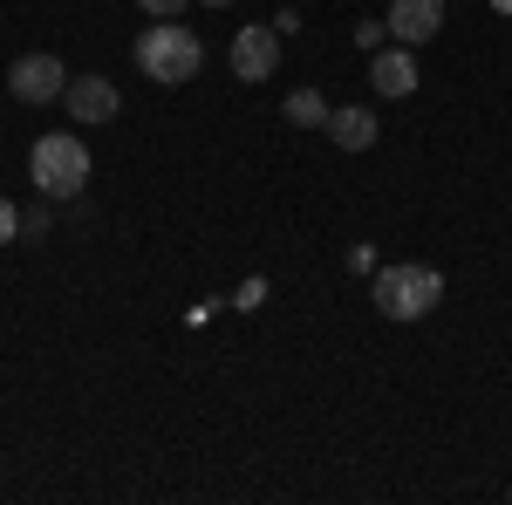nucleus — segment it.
<instances>
[{"mask_svg": "<svg viewBox=\"0 0 512 505\" xmlns=\"http://www.w3.org/2000/svg\"><path fill=\"white\" fill-rule=\"evenodd\" d=\"M28 178H35L48 198H76L82 185H89V144H82L76 130H48V137H35Z\"/></svg>", "mask_w": 512, "mask_h": 505, "instance_id": "f257e3e1", "label": "nucleus"}, {"mask_svg": "<svg viewBox=\"0 0 512 505\" xmlns=\"http://www.w3.org/2000/svg\"><path fill=\"white\" fill-rule=\"evenodd\" d=\"M198 62H205V41L185 28V21H158L137 35V69L151 82H192Z\"/></svg>", "mask_w": 512, "mask_h": 505, "instance_id": "f03ea898", "label": "nucleus"}, {"mask_svg": "<svg viewBox=\"0 0 512 505\" xmlns=\"http://www.w3.org/2000/svg\"><path fill=\"white\" fill-rule=\"evenodd\" d=\"M369 294H376V308L390 314V321H424V314L444 301V273L437 267H376V280H369Z\"/></svg>", "mask_w": 512, "mask_h": 505, "instance_id": "7ed1b4c3", "label": "nucleus"}, {"mask_svg": "<svg viewBox=\"0 0 512 505\" xmlns=\"http://www.w3.org/2000/svg\"><path fill=\"white\" fill-rule=\"evenodd\" d=\"M7 89H14V103H55V96L69 89V69H62L55 55H21V62L7 69Z\"/></svg>", "mask_w": 512, "mask_h": 505, "instance_id": "20e7f679", "label": "nucleus"}, {"mask_svg": "<svg viewBox=\"0 0 512 505\" xmlns=\"http://www.w3.org/2000/svg\"><path fill=\"white\" fill-rule=\"evenodd\" d=\"M274 69H280V28H239L233 35V76L267 82Z\"/></svg>", "mask_w": 512, "mask_h": 505, "instance_id": "39448f33", "label": "nucleus"}, {"mask_svg": "<svg viewBox=\"0 0 512 505\" xmlns=\"http://www.w3.org/2000/svg\"><path fill=\"white\" fill-rule=\"evenodd\" d=\"M62 103H69L76 123H110L117 117V82L110 76H76L69 89H62Z\"/></svg>", "mask_w": 512, "mask_h": 505, "instance_id": "423d86ee", "label": "nucleus"}, {"mask_svg": "<svg viewBox=\"0 0 512 505\" xmlns=\"http://www.w3.org/2000/svg\"><path fill=\"white\" fill-rule=\"evenodd\" d=\"M444 28V0H390V35L403 48H417V41H431Z\"/></svg>", "mask_w": 512, "mask_h": 505, "instance_id": "0eeeda50", "label": "nucleus"}, {"mask_svg": "<svg viewBox=\"0 0 512 505\" xmlns=\"http://www.w3.org/2000/svg\"><path fill=\"white\" fill-rule=\"evenodd\" d=\"M369 82H376L383 96H410V89H417V62H410V48L376 55V62H369Z\"/></svg>", "mask_w": 512, "mask_h": 505, "instance_id": "6e6552de", "label": "nucleus"}, {"mask_svg": "<svg viewBox=\"0 0 512 505\" xmlns=\"http://www.w3.org/2000/svg\"><path fill=\"white\" fill-rule=\"evenodd\" d=\"M328 137H335L342 151H369V144H376V117H369V110H328Z\"/></svg>", "mask_w": 512, "mask_h": 505, "instance_id": "1a4fd4ad", "label": "nucleus"}, {"mask_svg": "<svg viewBox=\"0 0 512 505\" xmlns=\"http://www.w3.org/2000/svg\"><path fill=\"white\" fill-rule=\"evenodd\" d=\"M287 123H328V103H321L315 89H294L287 96Z\"/></svg>", "mask_w": 512, "mask_h": 505, "instance_id": "9d476101", "label": "nucleus"}, {"mask_svg": "<svg viewBox=\"0 0 512 505\" xmlns=\"http://www.w3.org/2000/svg\"><path fill=\"white\" fill-rule=\"evenodd\" d=\"M137 7H144L151 21H178V14H185V0H137Z\"/></svg>", "mask_w": 512, "mask_h": 505, "instance_id": "9b49d317", "label": "nucleus"}, {"mask_svg": "<svg viewBox=\"0 0 512 505\" xmlns=\"http://www.w3.org/2000/svg\"><path fill=\"white\" fill-rule=\"evenodd\" d=\"M7 239H21V212H14V205L0 198V246H7Z\"/></svg>", "mask_w": 512, "mask_h": 505, "instance_id": "f8f14e48", "label": "nucleus"}, {"mask_svg": "<svg viewBox=\"0 0 512 505\" xmlns=\"http://www.w3.org/2000/svg\"><path fill=\"white\" fill-rule=\"evenodd\" d=\"M492 7H499V14H512V0H492Z\"/></svg>", "mask_w": 512, "mask_h": 505, "instance_id": "ddd939ff", "label": "nucleus"}, {"mask_svg": "<svg viewBox=\"0 0 512 505\" xmlns=\"http://www.w3.org/2000/svg\"><path fill=\"white\" fill-rule=\"evenodd\" d=\"M205 7H233V0H205Z\"/></svg>", "mask_w": 512, "mask_h": 505, "instance_id": "4468645a", "label": "nucleus"}]
</instances>
